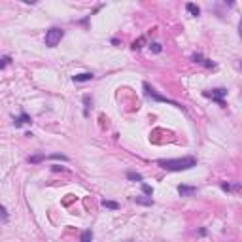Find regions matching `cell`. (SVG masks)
Returning <instances> with one entry per match:
<instances>
[{"instance_id":"26","label":"cell","mask_w":242,"mask_h":242,"mask_svg":"<svg viewBox=\"0 0 242 242\" xmlns=\"http://www.w3.org/2000/svg\"><path fill=\"white\" fill-rule=\"evenodd\" d=\"M236 64H238V68H240V70H242V61H238V63H236Z\"/></svg>"},{"instance_id":"19","label":"cell","mask_w":242,"mask_h":242,"mask_svg":"<svg viewBox=\"0 0 242 242\" xmlns=\"http://www.w3.org/2000/svg\"><path fill=\"white\" fill-rule=\"evenodd\" d=\"M10 63H12V57H10V55H4V57H2V63H0V68H6Z\"/></svg>"},{"instance_id":"8","label":"cell","mask_w":242,"mask_h":242,"mask_svg":"<svg viewBox=\"0 0 242 242\" xmlns=\"http://www.w3.org/2000/svg\"><path fill=\"white\" fill-rule=\"evenodd\" d=\"M133 201L136 204H140V206H153V199L151 197H134Z\"/></svg>"},{"instance_id":"5","label":"cell","mask_w":242,"mask_h":242,"mask_svg":"<svg viewBox=\"0 0 242 242\" xmlns=\"http://www.w3.org/2000/svg\"><path fill=\"white\" fill-rule=\"evenodd\" d=\"M178 193H180V197H193L197 193V187L195 185H185V184H182V185H178Z\"/></svg>"},{"instance_id":"14","label":"cell","mask_w":242,"mask_h":242,"mask_svg":"<svg viewBox=\"0 0 242 242\" xmlns=\"http://www.w3.org/2000/svg\"><path fill=\"white\" fill-rule=\"evenodd\" d=\"M150 49H151L153 53H161V51H163V45H161L159 42H151V44H150Z\"/></svg>"},{"instance_id":"25","label":"cell","mask_w":242,"mask_h":242,"mask_svg":"<svg viewBox=\"0 0 242 242\" xmlns=\"http://www.w3.org/2000/svg\"><path fill=\"white\" fill-rule=\"evenodd\" d=\"M238 34H240V38H242V17H240V21H238Z\"/></svg>"},{"instance_id":"9","label":"cell","mask_w":242,"mask_h":242,"mask_svg":"<svg viewBox=\"0 0 242 242\" xmlns=\"http://www.w3.org/2000/svg\"><path fill=\"white\" fill-rule=\"evenodd\" d=\"M185 10H187L193 17H199V15H201V8H199L197 4H193V2H187V4H185Z\"/></svg>"},{"instance_id":"18","label":"cell","mask_w":242,"mask_h":242,"mask_svg":"<svg viewBox=\"0 0 242 242\" xmlns=\"http://www.w3.org/2000/svg\"><path fill=\"white\" fill-rule=\"evenodd\" d=\"M144 44H146V38H144V36H140V38L133 44V49H140V47H142Z\"/></svg>"},{"instance_id":"23","label":"cell","mask_w":242,"mask_h":242,"mask_svg":"<svg viewBox=\"0 0 242 242\" xmlns=\"http://www.w3.org/2000/svg\"><path fill=\"white\" fill-rule=\"evenodd\" d=\"M202 64H204L206 68H216V63H212L210 59H204V63H202Z\"/></svg>"},{"instance_id":"16","label":"cell","mask_w":242,"mask_h":242,"mask_svg":"<svg viewBox=\"0 0 242 242\" xmlns=\"http://www.w3.org/2000/svg\"><path fill=\"white\" fill-rule=\"evenodd\" d=\"M142 191H144V195H146V197H151V195H153V187L148 185V184H142Z\"/></svg>"},{"instance_id":"3","label":"cell","mask_w":242,"mask_h":242,"mask_svg":"<svg viewBox=\"0 0 242 242\" xmlns=\"http://www.w3.org/2000/svg\"><path fill=\"white\" fill-rule=\"evenodd\" d=\"M63 36H64V30H63V29L51 27L49 30L45 32V45H47V47H57V45L61 44Z\"/></svg>"},{"instance_id":"4","label":"cell","mask_w":242,"mask_h":242,"mask_svg":"<svg viewBox=\"0 0 242 242\" xmlns=\"http://www.w3.org/2000/svg\"><path fill=\"white\" fill-rule=\"evenodd\" d=\"M202 95L208 96V99H212L214 102H217L221 108H225V100H223V96H227V89L217 87V89H212V91H204Z\"/></svg>"},{"instance_id":"24","label":"cell","mask_w":242,"mask_h":242,"mask_svg":"<svg viewBox=\"0 0 242 242\" xmlns=\"http://www.w3.org/2000/svg\"><path fill=\"white\" fill-rule=\"evenodd\" d=\"M51 170H53V172H64V166H61V165H55V166H51Z\"/></svg>"},{"instance_id":"1","label":"cell","mask_w":242,"mask_h":242,"mask_svg":"<svg viewBox=\"0 0 242 242\" xmlns=\"http://www.w3.org/2000/svg\"><path fill=\"white\" fill-rule=\"evenodd\" d=\"M157 165L165 170L170 172H182V170H189V168L197 166V159L195 157H180V159H159Z\"/></svg>"},{"instance_id":"20","label":"cell","mask_w":242,"mask_h":242,"mask_svg":"<svg viewBox=\"0 0 242 242\" xmlns=\"http://www.w3.org/2000/svg\"><path fill=\"white\" fill-rule=\"evenodd\" d=\"M51 159H61V161H68V157H66V155H63V153H53V155H51Z\"/></svg>"},{"instance_id":"7","label":"cell","mask_w":242,"mask_h":242,"mask_svg":"<svg viewBox=\"0 0 242 242\" xmlns=\"http://www.w3.org/2000/svg\"><path fill=\"white\" fill-rule=\"evenodd\" d=\"M25 123H32V119H30V115H29V114L21 112V115L13 119V125H15V127H21V125H25Z\"/></svg>"},{"instance_id":"11","label":"cell","mask_w":242,"mask_h":242,"mask_svg":"<svg viewBox=\"0 0 242 242\" xmlns=\"http://www.w3.org/2000/svg\"><path fill=\"white\" fill-rule=\"evenodd\" d=\"M80 242H93V231H91V229H85V231L80 235Z\"/></svg>"},{"instance_id":"12","label":"cell","mask_w":242,"mask_h":242,"mask_svg":"<svg viewBox=\"0 0 242 242\" xmlns=\"http://www.w3.org/2000/svg\"><path fill=\"white\" fill-rule=\"evenodd\" d=\"M127 178H129L131 182H142V174H140V172H134V170H129V172H127Z\"/></svg>"},{"instance_id":"21","label":"cell","mask_w":242,"mask_h":242,"mask_svg":"<svg viewBox=\"0 0 242 242\" xmlns=\"http://www.w3.org/2000/svg\"><path fill=\"white\" fill-rule=\"evenodd\" d=\"M221 189H223V191H227V193H231V191H233V185H231V184L221 182Z\"/></svg>"},{"instance_id":"13","label":"cell","mask_w":242,"mask_h":242,"mask_svg":"<svg viewBox=\"0 0 242 242\" xmlns=\"http://www.w3.org/2000/svg\"><path fill=\"white\" fill-rule=\"evenodd\" d=\"M100 204H102L104 208H110V210H117V208H119V202H115V201H106V199H104Z\"/></svg>"},{"instance_id":"27","label":"cell","mask_w":242,"mask_h":242,"mask_svg":"<svg viewBox=\"0 0 242 242\" xmlns=\"http://www.w3.org/2000/svg\"><path fill=\"white\" fill-rule=\"evenodd\" d=\"M125 242H133V240H125Z\"/></svg>"},{"instance_id":"10","label":"cell","mask_w":242,"mask_h":242,"mask_svg":"<svg viewBox=\"0 0 242 242\" xmlns=\"http://www.w3.org/2000/svg\"><path fill=\"white\" fill-rule=\"evenodd\" d=\"M91 104H93L91 95H85V96H83V115H85V117L89 115V108H91Z\"/></svg>"},{"instance_id":"22","label":"cell","mask_w":242,"mask_h":242,"mask_svg":"<svg viewBox=\"0 0 242 242\" xmlns=\"http://www.w3.org/2000/svg\"><path fill=\"white\" fill-rule=\"evenodd\" d=\"M2 223H8V210H6V206H2Z\"/></svg>"},{"instance_id":"17","label":"cell","mask_w":242,"mask_h":242,"mask_svg":"<svg viewBox=\"0 0 242 242\" xmlns=\"http://www.w3.org/2000/svg\"><path fill=\"white\" fill-rule=\"evenodd\" d=\"M191 61L202 64V63H204V55H202V53H193V55H191Z\"/></svg>"},{"instance_id":"6","label":"cell","mask_w":242,"mask_h":242,"mask_svg":"<svg viewBox=\"0 0 242 242\" xmlns=\"http://www.w3.org/2000/svg\"><path fill=\"white\" fill-rule=\"evenodd\" d=\"M93 78H95L93 72H81V74L72 76V81H76V83H83V81H91Z\"/></svg>"},{"instance_id":"2","label":"cell","mask_w":242,"mask_h":242,"mask_svg":"<svg viewBox=\"0 0 242 242\" xmlns=\"http://www.w3.org/2000/svg\"><path fill=\"white\" fill-rule=\"evenodd\" d=\"M144 87V91H146V96H150L151 100H157V102H166V104H170V106H176V108H180V110H184L185 112V106H182L180 102H176V100H172V99H166V96H161L150 83H144L142 85Z\"/></svg>"},{"instance_id":"15","label":"cell","mask_w":242,"mask_h":242,"mask_svg":"<svg viewBox=\"0 0 242 242\" xmlns=\"http://www.w3.org/2000/svg\"><path fill=\"white\" fill-rule=\"evenodd\" d=\"M44 159H45V155L40 153V155H32V157H29V163H30V165H36V163H42Z\"/></svg>"}]
</instances>
